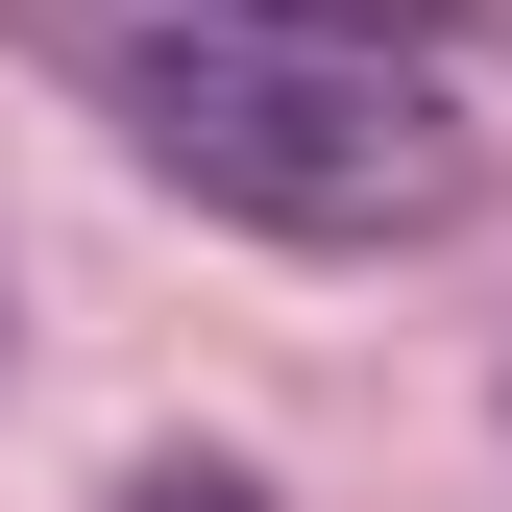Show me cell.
Masks as SVG:
<instances>
[{
  "instance_id": "obj_1",
  "label": "cell",
  "mask_w": 512,
  "mask_h": 512,
  "mask_svg": "<svg viewBox=\"0 0 512 512\" xmlns=\"http://www.w3.org/2000/svg\"><path fill=\"white\" fill-rule=\"evenodd\" d=\"M122 147L171 196L269 220V244H439L488 196V122L415 49H317V25H122Z\"/></svg>"
},
{
  "instance_id": "obj_2",
  "label": "cell",
  "mask_w": 512,
  "mask_h": 512,
  "mask_svg": "<svg viewBox=\"0 0 512 512\" xmlns=\"http://www.w3.org/2000/svg\"><path fill=\"white\" fill-rule=\"evenodd\" d=\"M196 25H317V49H439L464 0H196Z\"/></svg>"
},
{
  "instance_id": "obj_3",
  "label": "cell",
  "mask_w": 512,
  "mask_h": 512,
  "mask_svg": "<svg viewBox=\"0 0 512 512\" xmlns=\"http://www.w3.org/2000/svg\"><path fill=\"white\" fill-rule=\"evenodd\" d=\"M122 512H269V488H244V464H147Z\"/></svg>"
}]
</instances>
